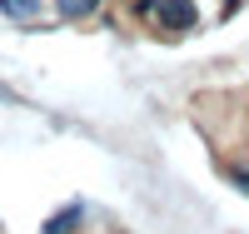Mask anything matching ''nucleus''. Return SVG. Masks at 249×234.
<instances>
[{"label":"nucleus","mask_w":249,"mask_h":234,"mask_svg":"<svg viewBox=\"0 0 249 234\" xmlns=\"http://www.w3.org/2000/svg\"><path fill=\"white\" fill-rule=\"evenodd\" d=\"M150 20L160 30H190L199 10H195V0H150Z\"/></svg>","instance_id":"f257e3e1"},{"label":"nucleus","mask_w":249,"mask_h":234,"mask_svg":"<svg viewBox=\"0 0 249 234\" xmlns=\"http://www.w3.org/2000/svg\"><path fill=\"white\" fill-rule=\"evenodd\" d=\"M80 219H85V209L70 204V209H60V215L45 224V234H70V229H80Z\"/></svg>","instance_id":"f03ea898"},{"label":"nucleus","mask_w":249,"mask_h":234,"mask_svg":"<svg viewBox=\"0 0 249 234\" xmlns=\"http://www.w3.org/2000/svg\"><path fill=\"white\" fill-rule=\"evenodd\" d=\"M0 10H5L10 20H35L40 15V0H0Z\"/></svg>","instance_id":"7ed1b4c3"},{"label":"nucleus","mask_w":249,"mask_h":234,"mask_svg":"<svg viewBox=\"0 0 249 234\" xmlns=\"http://www.w3.org/2000/svg\"><path fill=\"white\" fill-rule=\"evenodd\" d=\"M100 5V0H60V15H65V20H80V15H90Z\"/></svg>","instance_id":"20e7f679"},{"label":"nucleus","mask_w":249,"mask_h":234,"mask_svg":"<svg viewBox=\"0 0 249 234\" xmlns=\"http://www.w3.org/2000/svg\"><path fill=\"white\" fill-rule=\"evenodd\" d=\"M230 180H234V184L244 189V195H249V169H230Z\"/></svg>","instance_id":"39448f33"},{"label":"nucleus","mask_w":249,"mask_h":234,"mask_svg":"<svg viewBox=\"0 0 249 234\" xmlns=\"http://www.w3.org/2000/svg\"><path fill=\"white\" fill-rule=\"evenodd\" d=\"M140 5H144V10H150V0H140Z\"/></svg>","instance_id":"423d86ee"},{"label":"nucleus","mask_w":249,"mask_h":234,"mask_svg":"<svg viewBox=\"0 0 249 234\" xmlns=\"http://www.w3.org/2000/svg\"><path fill=\"white\" fill-rule=\"evenodd\" d=\"M234 5H239V0H230V10H234Z\"/></svg>","instance_id":"0eeeda50"}]
</instances>
